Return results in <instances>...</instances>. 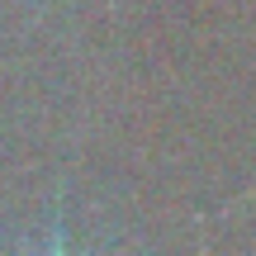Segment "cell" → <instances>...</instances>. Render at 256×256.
Wrapping results in <instances>:
<instances>
[{"instance_id":"obj_1","label":"cell","mask_w":256,"mask_h":256,"mask_svg":"<svg viewBox=\"0 0 256 256\" xmlns=\"http://www.w3.org/2000/svg\"><path fill=\"white\" fill-rule=\"evenodd\" d=\"M48 256H72V252H66L62 242H52V247H48Z\"/></svg>"}]
</instances>
